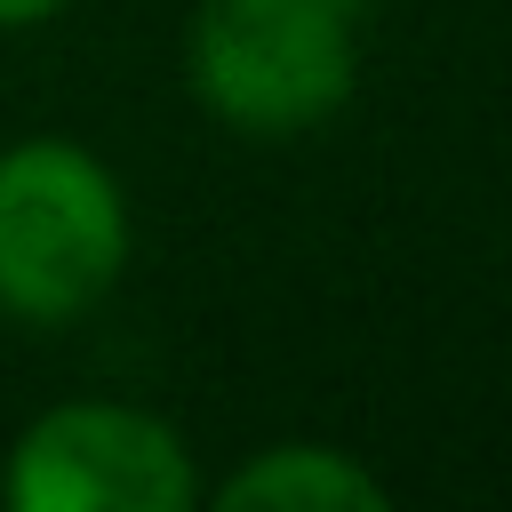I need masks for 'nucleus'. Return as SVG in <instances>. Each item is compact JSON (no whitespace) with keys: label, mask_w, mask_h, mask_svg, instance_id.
Returning a JSON list of instances; mask_svg holds the SVG:
<instances>
[{"label":"nucleus","mask_w":512,"mask_h":512,"mask_svg":"<svg viewBox=\"0 0 512 512\" xmlns=\"http://www.w3.org/2000/svg\"><path fill=\"white\" fill-rule=\"evenodd\" d=\"M128 264V200L112 168L64 136L0 152V312L64 328L112 296Z\"/></svg>","instance_id":"1"},{"label":"nucleus","mask_w":512,"mask_h":512,"mask_svg":"<svg viewBox=\"0 0 512 512\" xmlns=\"http://www.w3.org/2000/svg\"><path fill=\"white\" fill-rule=\"evenodd\" d=\"M184 80L240 136H304L344 112L360 48L344 0H200L184 32Z\"/></svg>","instance_id":"2"},{"label":"nucleus","mask_w":512,"mask_h":512,"mask_svg":"<svg viewBox=\"0 0 512 512\" xmlns=\"http://www.w3.org/2000/svg\"><path fill=\"white\" fill-rule=\"evenodd\" d=\"M0 496L16 512H184L200 496L176 424L128 400H64L8 448Z\"/></svg>","instance_id":"3"},{"label":"nucleus","mask_w":512,"mask_h":512,"mask_svg":"<svg viewBox=\"0 0 512 512\" xmlns=\"http://www.w3.org/2000/svg\"><path fill=\"white\" fill-rule=\"evenodd\" d=\"M216 504L224 512H384V480L344 448L280 440V448L248 456L216 488Z\"/></svg>","instance_id":"4"},{"label":"nucleus","mask_w":512,"mask_h":512,"mask_svg":"<svg viewBox=\"0 0 512 512\" xmlns=\"http://www.w3.org/2000/svg\"><path fill=\"white\" fill-rule=\"evenodd\" d=\"M64 0H0V32H24V24H48Z\"/></svg>","instance_id":"5"}]
</instances>
